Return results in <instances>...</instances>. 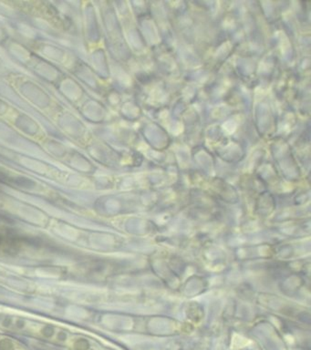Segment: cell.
Segmentation results:
<instances>
[{"label": "cell", "mask_w": 311, "mask_h": 350, "mask_svg": "<svg viewBox=\"0 0 311 350\" xmlns=\"http://www.w3.org/2000/svg\"><path fill=\"white\" fill-rule=\"evenodd\" d=\"M0 329L9 333L36 336L43 340L59 343L66 342L69 336V333L64 328L12 314H0Z\"/></svg>", "instance_id": "obj_1"}]
</instances>
